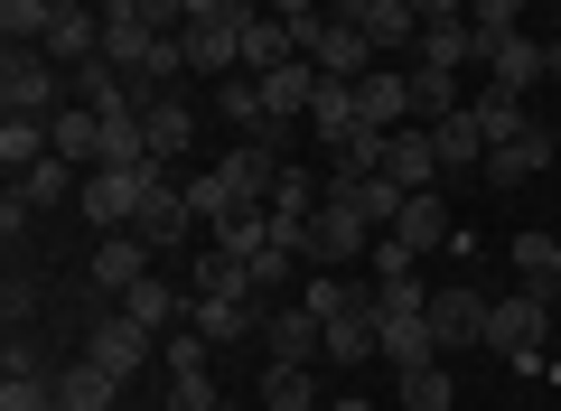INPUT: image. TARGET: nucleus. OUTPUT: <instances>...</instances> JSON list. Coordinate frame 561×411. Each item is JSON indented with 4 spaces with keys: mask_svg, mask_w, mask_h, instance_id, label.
<instances>
[{
    "mask_svg": "<svg viewBox=\"0 0 561 411\" xmlns=\"http://www.w3.org/2000/svg\"><path fill=\"white\" fill-rule=\"evenodd\" d=\"M542 328H552V290H505L496 309H486V355H505L515 374H542Z\"/></svg>",
    "mask_w": 561,
    "mask_h": 411,
    "instance_id": "1",
    "label": "nucleus"
},
{
    "mask_svg": "<svg viewBox=\"0 0 561 411\" xmlns=\"http://www.w3.org/2000/svg\"><path fill=\"white\" fill-rule=\"evenodd\" d=\"M290 38H300V57L319 66V76H337V84H356V76H375V38H365L356 20H337V10H328V20H300L290 28Z\"/></svg>",
    "mask_w": 561,
    "mask_h": 411,
    "instance_id": "2",
    "label": "nucleus"
},
{
    "mask_svg": "<svg viewBox=\"0 0 561 411\" xmlns=\"http://www.w3.org/2000/svg\"><path fill=\"white\" fill-rule=\"evenodd\" d=\"M365 235H375V225H365L356 206L319 196V216H309V235H300V262H309V272H346V262H365V253H375Z\"/></svg>",
    "mask_w": 561,
    "mask_h": 411,
    "instance_id": "3",
    "label": "nucleus"
},
{
    "mask_svg": "<svg viewBox=\"0 0 561 411\" xmlns=\"http://www.w3.org/2000/svg\"><path fill=\"white\" fill-rule=\"evenodd\" d=\"M0 103L10 113H66V66L47 47H10L0 57Z\"/></svg>",
    "mask_w": 561,
    "mask_h": 411,
    "instance_id": "4",
    "label": "nucleus"
},
{
    "mask_svg": "<svg viewBox=\"0 0 561 411\" xmlns=\"http://www.w3.org/2000/svg\"><path fill=\"white\" fill-rule=\"evenodd\" d=\"M140 187H150V169H84L76 206H84L94 235H131V225H140Z\"/></svg>",
    "mask_w": 561,
    "mask_h": 411,
    "instance_id": "5",
    "label": "nucleus"
},
{
    "mask_svg": "<svg viewBox=\"0 0 561 411\" xmlns=\"http://www.w3.org/2000/svg\"><path fill=\"white\" fill-rule=\"evenodd\" d=\"M486 309H496V299L468 290V281H431V336H440V355L486 346Z\"/></svg>",
    "mask_w": 561,
    "mask_h": 411,
    "instance_id": "6",
    "label": "nucleus"
},
{
    "mask_svg": "<svg viewBox=\"0 0 561 411\" xmlns=\"http://www.w3.org/2000/svg\"><path fill=\"white\" fill-rule=\"evenodd\" d=\"M187 225H197L187 187H169V169L150 159V187H140V225H131V235L150 243V253H179V243H187Z\"/></svg>",
    "mask_w": 561,
    "mask_h": 411,
    "instance_id": "7",
    "label": "nucleus"
},
{
    "mask_svg": "<svg viewBox=\"0 0 561 411\" xmlns=\"http://www.w3.org/2000/svg\"><path fill=\"white\" fill-rule=\"evenodd\" d=\"M383 235H393V243H402L412 262H431V253H449L459 216H449V196H440V187H421V196H402V216L383 225Z\"/></svg>",
    "mask_w": 561,
    "mask_h": 411,
    "instance_id": "8",
    "label": "nucleus"
},
{
    "mask_svg": "<svg viewBox=\"0 0 561 411\" xmlns=\"http://www.w3.org/2000/svg\"><path fill=\"white\" fill-rule=\"evenodd\" d=\"M280 169H290V159H280L272 140H234V150L216 159V178H225V187H234V206H272Z\"/></svg>",
    "mask_w": 561,
    "mask_h": 411,
    "instance_id": "9",
    "label": "nucleus"
},
{
    "mask_svg": "<svg viewBox=\"0 0 561 411\" xmlns=\"http://www.w3.org/2000/svg\"><path fill=\"white\" fill-rule=\"evenodd\" d=\"M478 66H486V84H505V94H534V84H542V38H534V28L478 38Z\"/></svg>",
    "mask_w": 561,
    "mask_h": 411,
    "instance_id": "10",
    "label": "nucleus"
},
{
    "mask_svg": "<svg viewBox=\"0 0 561 411\" xmlns=\"http://www.w3.org/2000/svg\"><path fill=\"white\" fill-rule=\"evenodd\" d=\"M113 309H122V318H140L150 336H169V328H187V309H197V290H187V281H150V272H140L131 290L113 299Z\"/></svg>",
    "mask_w": 561,
    "mask_h": 411,
    "instance_id": "11",
    "label": "nucleus"
},
{
    "mask_svg": "<svg viewBox=\"0 0 561 411\" xmlns=\"http://www.w3.org/2000/svg\"><path fill=\"white\" fill-rule=\"evenodd\" d=\"M356 113H365V132H402L412 122V66L383 57L375 76H356Z\"/></svg>",
    "mask_w": 561,
    "mask_h": 411,
    "instance_id": "12",
    "label": "nucleus"
},
{
    "mask_svg": "<svg viewBox=\"0 0 561 411\" xmlns=\"http://www.w3.org/2000/svg\"><path fill=\"white\" fill-rule=\"evenodd\" d=\"M337 20H356L365 38H375V57H412L421 47V10L412 0H356V10H337Z\"/></svg>",
    "mask_w": 561,
    "mask_h": 411,
    "instance_id": "13",
    "label": "nucleus"
},
{
    "mask_svg": "<svg viewBox=\"0 0 561 411\" xmlns=\"http://www.w3.org/2000/svg\"><path fill=\"white\" fill-rule=\"evenodd\" d=\"M150 346H160V336L140 328V318H122V309H113V318H94V336H84V355H94V365H113L122 384L150 365Z\"/></svg>",
    "mask_w": 561,
    "mask_h": 411,
    "instance_id": "14",
    "label": "nucleus"
},
{
    "mask_svg": "<svg viewBox=\"0 0 561 411\" xmlns=\"http://www.w3.org/2000/svg\"><path fill=\"white\" fill-rule=\"evenodd\" d=\"M187 328H197L206 346H243V336H262V299H216V290H197Z\"/></svg>",
    "mask_w": 561,
    "mask_h": 411,
    "instance_id": "15",
    "label": "nucleus"
},
{
    "mask_svg": "<svg viewBox=\"0 0 561 411\" xmlns=\"http://www.w3.org/2000/svg\"><path fill=\"white\" fill-rule=\"evenodd\" d=\"M262 346H272V365H309V355H328V328L309 309H262Z\"/></svg>",
    "mask_w": 561,
    "mask_h": 411,
    "instance_id": "16",
    "label": "nucleus"
},
{
    "mask_svg": "<svg viewBox=\"0 0 561 411\" xmlns=\"http://www.w3.org/2000/svg\"><path fill=\"white\" fill-rule=\"evenodd\" d=\"M309 103H319V66H309V57H290V66L262 76V113H272V122H309Z\"/></svg>",
    "mask_w": 561,
    "mask_h": 411,
    "instance_id": "17",
    "label": "nucleus"
},
{
    "mask_svg": "<svg viewBox=\"0 0 561 411\" xmlns=\"http://www.w3.org/2000/svg\"><path fill=\"white\" fill-rule=\"evenodd\" d=\"M140 132H150V159H187V140H197V103H179V94H160V103H140Z\"/></svg>",
    "mask_w": 561,
    "mask_h": 411,
    "instance_id": "18",
    "label": "nucleus"
},
{
    "mask_svg": "<svg viewBox=\"0 0 561 411\" xmlns=\"http://www.w3.org/2000/svg\"><path fill=\"white\" fill-rule=\"evenodd\" d=\"M38 159H57V132H47V113H0V169L28 178Z\"/></svg>",
    "mask_w": 561,
    "mask_h": 411,
    "instance_id": "19",
    "label": "nucleus"
},
{
    "mask_svg": "<svg viewBox=\"0 0 561 411\" xmlns=\"http://www.w3.org/2000/svg\"><path fill=\"white\" fill-rule=\"evenodd\" d=\"M309 132H319V150H346V140L365 132V113H356V84L319 76V103H309Z\"/></svg>",
    "mask_w": 561,
    "mask_h": 411,
    "instance_id": "20",
    "label": "nucleus"
},
{
    "mask_svg": "<svg viewBox=\"0 0 561 411\" xmlns=\"http://www.w3.org/2000/svg\"><path fill=\"white\" fill-rule=\"evenodd\" d=\"M38 47H47L57 66H94V57H103V10H57Z\"/></svg>",
    "mask_w": 561,
    "mask_h": 411,
    "instance_id": "21",
    "label": "nucleus"
},
{
    "mask_svg": "<svg viewBox=\"0 0 561 411\" xmlns=\"http://www.w3.org/2000/svg\"><path fill=\"white\" fill-rule=\"evenodd\" d=\"M468 122H478V140H486V150H505V140H524V132H542V122L524 113V94H505V84H486V94L468 103Z\"/></svg>",
    "mask_w": 561,
    "mask_h": 411,
    "instance_id": "22",
    "label": "nucleus"
},
{
    "mask_svg": "<svg viewBox=\"0 0 561 411\" xmlns=\"http://www.w3.org/2000/svg\"><path fill=\"white\" fill-rule=\"evenodd\" d=\"M375 346L393 355V374H402V365H431V355H440V336H431V309H412V318H383V309H375Z\"/></svg>",
    "mask_w": 561,
    "mask_h": 411,
    "instance_id": "23",
    "label": "nucleus"
},
{
    "mask_svg": "<svg viewBox=\"0 0 561 411\" xmlns=\"http://www.w3.org/2000/svg\"><path fill=\"white\" fill-rule=\"evenodd\" d=\"M140 272H150V243H140V235H94V290L122 299Z\"/></svg>",
    "mask_w": 561,
    "mask_h": 411,
    "instance_id": "24",
    "label": "nucleus"
},
{
    "mask_svg": "<svg viewBox=\"0 0 561 411\" xmlns=\"http://www.w3.org/2000/svg\"><path fill=\"white\" fill-rule=\"evenodd\" d=\"M300 57V38H290V20H272V10H253L243 20V76H272V66Z\"/></svg>",
    "mask_w": 561,
    "mask_h": 411,
    "instance_id": "25",
    "label": "nucleus"
},
{
    "mask_svg": "<svg viewBox=\"0 0 561 411\" xmlns=\"http://www.w3.org/2000/svg\"><path fill=\"white\" fill-rule=\"evenodd\" d=\"M383 178H393V187H440V150H431V132H412V122H402L393 132V159H383Z\"/></svg>",
    "mask_w": 561,
    "mask_h": 411,
    "instance_id": "26",
    "label": "nucleus"
},
{
    "mask_svg": "<svg viewBox=\"0 0 561 411\" xmlns=\"http://www.w3.org/2000/svg\"><path fill=\"white\" fill-rule=\"evenodd\" d=\"M328 196H337V206H356L365 225H393L412 187H393V178H328Z\"/></svg>",
    "mask_w": 561,
    "mask_h": 411,
    "instance_id": "27",
    "label": "nucleus"
},
{
    "mask_svg": "<svg viewBox=\"0 0 561 411\" xmlns=\"http://www.w3.org/2000/svg\"><path fill=\"white\" fill-rule=\"evenodd\" d=\"M534 169H552V132H524L505 150H486V187H524Z\"/></svg>",
    "mask_w": 561,
    "mask_h": 411,
    "instance_id": "28",
    "label": "nucleus"
},
{
    "mask_svg": "<svg viewBox=\"0 0 561 411\" xmlns=\"http://www.w3.org/2000/svg\"><path fill=\"white\" fill-rule=\"evenodd\" d=\"M47 132H57V159L94 169V150H103V113H94V103H66V113H47Z\"/></svg>",
    "mask_w": 561,
    "mask_h": 411,
    "instance_id": "29",
    "label": "nucleus"
},
{
    "mask_svg": "<svg viewBox=\"0 0 561 411\" xmlns=\"http://www.w3.org/2000/svg\"><path fill=\"white\" fill-rule=\"evenodd\" d=\"M412 57H421V66H449V76H459V66H478V28H468V20H431Z\"/></svg>",
    "mask_w": 561,
    "mask_h": 411,
    "instance_id": "30",
    "label": "nucleus"
},
{
    "mask_svg": "<svg viewBox=\"0 0 561 411\" xmlns=\"http://www.w3.org/2000/svg\"><path fill=\"white\" fill-rule=\"evenodd\" d=\"M76 187H84V169H76V159H38L28 178H10V196H20V206H66Z\"/></svg>",
    "mask_w": 561,
    "mask_h": 411,
    "instance_id": "31",
    "label": "nucleus"
},
{
    "mask_svg": "<svg viewBox=\"0 0 561 411\" xmlns=\"http://www.w3.org/2000/svg\"><path fill=\"white\" fill-rule=\"evenodd\" d=\"M150 57H160V38H150V28H140L131 10H122V20H103V66H122V76H140Z\"/></svg>",
    "mask_w": 561,
    "mask_h": 411,
    "instance_id": "32",
    "label": "nucleus"
},
{
    "mask_svg": "<svg viewBox=\"0 0 561 411\" xmlns=\"http://www.w3.org/2000/svg\"><path fill=\"white\" fill-rule=\"evenodd\" d=\"M375 309H356V318H328V355L319 365H375Z\"/></svg>",
    "mask_w": 561,
    "mask_h": 411,
    "instance_id": "33",
    "label": "nucleus"
},
{
    "mask_svg": "<svg viewBox=\"0 0 561 411\" xmlns=\"http://www.w3.org/2000/svg\"><path fill=\"white\" fill-rule=\"evenodd\" d=\"M431 150H440V169H486V140H478V122H468V103L449 122H431Z\"/></svg>",
    "mask_w": 561,
    "mask_h": 411,
    "instance_id": "34",
    "label": "nucleus"
},
{
    "mask_svg": "<svg viewBox=\"0 0 561 411\" xmlns=\"http://www.w3.org/2000/svg\"><path fill=\"white\" fill-rule=\"evenodd\" d=\"M206 235H216V253L253 262L262 243H272V206H234V216H225V225H206Z\"/></svg>",
    "mask_w": 561,
    "mask_h": 411,
    "instance_id": "35",
    "label": "nucleus"
},
{
    "mask_svg": "<svg viewBox=\"0 0 561 411\" xmlns=\"http://www.w3.org/2000/svg\"><path fill=\"white\" fill-rule=\"evenodd\" d=\"M402 411H459V392H449V355L402 365Z\"/></svg>",
    "mask_w": 561,
    "mask_h": 411,
    "instance_id": "36",
    "label": "nucleus"
},
{
    "mask_svg": "<svg viewBox=\"0 0 561 411\" xmlns=\"http://www.w3.org/2000/svg\"><path fill=\"white\" fill-rule=\"evenodd\" d=\"M449 113H459V76L412 57V122H449Z\"/></svg>",
    "mask_w": 561,
    "mask_h": 411,
    "instance_id": "37",
    "label": "nucleus"
},
{
    "mask_svg": "<svg viewBox=\"0 0 561 411\" xmlns=\"http://www.w3.org/2000/svg\"><path fill=\"white\" fill-rule=\"evenodd\" d=\"M300 309L328 328V318H356V309H375V290H356V281H319V272H309V281H300Z\"/></svg>",
    "mask_w": 561,
    "mask_h": 411,
    "instance_id": "38",
    "label": "nucleus"
},
{
    "mask_svg": "<svg viewBox=\"0 0 561 411\" xmlns=\"http://www.w3.org/2000/svg\"><path fill=\"white\" fill-rule=\"evenodd\" d=\"M262 411H319V374L309 365H272L262 374Z\"/></svg>",
    "mask_w": 561,
    "mask_h": 411,
    "instance_id": "39",
    "label": "nucleus"
},
{
    "mask_svg": "<svg viewBox=\"0 0 561 411\" xmlns=\"http://www.w3.org/2000/svg\"><path fill=\"white\" fill-rule=\"evenodd\" d=\"M57 392H66V402H84V411H113L122 374H113V365H94V355H84V365H66V374H57Z\"/></svg>",
    "mask_w": 561,
    "mask_h": 411,
    "instance_id": "40",
    "label": "nucleus"
},
{
    "mask_svg": "<svg viewBox=\"0 0 561 411\" xmlns=\"http://www.w3.org/2000/svg\"><path fill=\"white\" fill-rule=\"evenodd\" d=\"M383 159H393V132H356L346 150H328V178H383Z\"/></svg>",
    "mask_w": 561,
    "mask_h": 411,
    "instance_id": "41",
    "label": "nucleus"
},
{
    "mask_svg": "<svg viewBox=\"0 0 561 411\" xmlns=\"http://www.w3.org/2000/svg\"><path fill=\"white\" fill-rule=\"evenodd\" d=\"M216 113H225V122H234V132H243V140H253V132H262V122H272V113H262V76H225V84H216Z\"/></svg>",
    "mask_w": 561,
    "mask_h": 411,
    "instance_id": "42",
    "label": "nucleus"
},
{
    "mask_svg": "<svg viewBox=\"0 0 561 411\" xmlns=\"http://www.w3.org/2000/svg\"><path fill=\"white\" fill-rule=\"evenodd\" d=\"M0 411H57V374H38V355H28V365H10Z\"/></svg>",
    "mask_w": 561,
    "mask_h": 411,
    "instance_id": "43",
    "label": "nucleus"
},
{
    "mask_svg": "<svg viewBox=\"0 0 561 411\" xmlns=\"http://www.w3.org/2000/svg\"><path fill=\"white\" fill-rule=\"evenodd\" d=\"M515 272L534 281V290H552L561 281V235H515Z\"/></svg>",
    "mask_w": 561,
    "mask_h": 411,
    "instance_id": "44",
    "label": "nucleus"
},
{
    "mask_svg": "<svg viewBox=\"0 0 561 411\" xmlns=\"http://www.w3.org/2000/svg\"><path fill=\"white\" fill-rule=\"evenodd\" d=\"M47 20H57L47 0H0V38H10V47H38V38H47Z\"/></svg>",
    "mask_w": 561,
    "mask_h": 411,
    "instance_id": "45",
    "label": "nucleus"
},
{
    "mask_svg": "<svg viewBox=\"0 0 561 411\" xmlns=\"http://www.w3.org/2000/svg\"><path fill=\"white\" fill-rule=\"evenodd\" d=\"M243 272H253V290L272 299V290H290V272H300V253H290V243H262V253L243 262Z\"/></svg>",
    "mask_w": 561,
    "mask_h": 411,
    "instance_id": "46",
    "label": "nucleus"
},
{
    "mask_svg": "<svg viewBox=\"0 0 561 411\" xmlns=\"http://www.w3.org/2000/svg\"><path fill=\"white\" fill-rule=\"evenodd\" d=\"M187 206H197V225H225V216H234V187H225L216 169H197V178H187Z\"/></svg>",
    "mask_w": 561,
    "mask_h": 411,
    "instance_id": "47",
    "label": "nucleus"
},
{
    "mask_svg": "<svg viewBox=\"0 0 561 411\" xmlns=\"http://www.w3.org/2000/svg\"><path fill=\"white\" fill-rule=\"evenodd\" d=\"M169 411H225L216 374H169Z\"/></svg>",
    "mask_w": 561,
    "mask_h": 411,
    "instance_id": "48",
    "label": "nucleus"
},
{
    "mask_svg": "<svg viewBox=\"0 0 561 411\" xmlns=\"http://www.w3.org/2000/svg\"><path fill=\"white\" fill-rule=\"evenodd\" d=\"M468 28L478 38H505V28H524V0H468Z\"/></svg>",
    "mask_w": 561,
    "mask_h": 411,
    "instance_id": "49",
    "label": "nucleus"
},
{
    "mask_svg": "<svg viewBox=\"0 0 561 411\" xmlns=\"http://www.w3.org/2000/svg\"><path fill=\"white\" fill-rule=\"evenodd\" d=\"M262 10H272V20H290V28H300V20H328V0H262Z\"/></svg>",
    "mask_w": 561,
    "mask_h": 411,
    "instance_id": "50",
    "label": "nucleus"
},
{
    "mask_svg": "<svg viewBox=\"0 0 561 411\" xmlns=\"http://www.w3.org/2000/svg\"><path fill=\"white\" fill-rule=\"evenodd\" d=\"M412 10H421V28L431 20H468V0H412Z\"/></svg>",
    "mask_w": 561,
    "mask_h": 411,
    "instance_id": "51",
    "label": "nucleus"
},
{
    "mask_svg": "<svg viewBox=\"0 0 561 411\" xmlns=\"http://www.w3.org/2000/svg\"><path fill=\"white\" fill-rule=\"evenodd\" d=\"M542 76H552V84H561V38H542Z\"/></svg>",
    "mask_w": 561,
    "mask_h": 411,
    "instance_id": "52",
    "label": "nucleus"
},
{
    "mask_svg": "<svg viewBox=\"0 0 561 411\" xmlns=\"http://www.w3.org/2000/svg\"><path fill=\"white\" fill-rule=\"evenodd\" d=\"M328 411H375V402H365V392H337V402H328Z\"/></svg>",
    "mask_w": 561,
    "mask_h": 411,
    "instance_id": "53",
    "label": "nucleus"
},
{
    "mask_svg": "<svg viewBox=\"0 0 561 411\" xmlns=\"http://www.w3.org/2000/svg\"><path fill=\"white\" fill-rule=\"evenodd\" d=\"M94 10H103V20H122V10H131V0H94Z\"/></svg>",
    "mask_w": 561,
    "mask_h": 411,
    "instance_id": "54",
    "label": "nucleus"
},
{
    "mask_svg": "<svg viewBox=\"0 0 561 411\" xmlns=\"http://www.w3.org/2000/svg\"><path fill=\"white\" fill-rule=\"evenodd\" d=\"M57 411H84V402H66V392H57Z\"/></svg>",
    "mask_w": 561,
    "mask_h": 411,
    "instance_id": "55",
    "label": "nucleus"
},
{
    "mask_svg": "<svg viewBox=\"0 0 561 411\" xmlns=\"http://www.w3.org/2000/svg\"><path fill=\"white\" fill-rule=\"evenodd\" d=\"M225 411H243V402H225Z\"/></svg>",
    "mask_w": 561,
    "mask_h": 411,
    "instance_id": "56",
    "label": "nucleus"
}]
</instances>
